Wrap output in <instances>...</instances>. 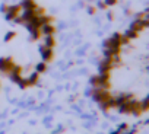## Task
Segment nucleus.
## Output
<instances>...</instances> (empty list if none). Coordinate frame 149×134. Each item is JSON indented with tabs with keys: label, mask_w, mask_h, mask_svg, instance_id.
Wrapping results in <instances>:
<instances>
[{
	"label": "nucleus",
	"mask_w": 149,
	"mask_h": 134,
	"mask_svg": "<svg viewBox=\"0 0 149 134\" xmlns=\"http://www.w3.org/2000/svg\"><path fill=\"white\" fill-rule=\"evenodd\" d=\"M38 19H40V23H41V25L53 23V22H54V18H53V16H48L47 13H45V15H42V16H38Z\"/></svg>",
	"instance_id": "nucleus-14"
},
{
	"label": "nucleus",
	"mask_w": 149,
	"mask_h": 134,
	"mask_svg": "<svg viewBox=\"0 0 149 134\" xmlns=\"http://www.w3.org/2000/svg\"><path fill=\"white\" fill-rule=\"evenodd\" d=\"M136 102H137V99L132 98L130 101H126V102L120 104V105L117 106V108H118V112H120V114H130V112H132V108L134 106Z\"/></svg>",
	"instance_id": "nucleus-5"
},
{
	"label": "nucleus",
	"mask_w": 149,
	"mask_h": 134,
	"mask_svg": "<svg viewBox=\"0 0 149 134\" xmlns=\"http://www.w3.org/2000/svg\"><path fill=\"white\" fill-rule=\"evenodd\" d=\"M123 35H124V37H127L129 39H134V38H137V37H139V32H136V31H133V29H127Z\"/></svg>",
	"instance_id": "nucleus-18"
},
{
	"label": "nucleus",
	"mask_w": 149,
	"mask_h": 134,
	"mask_svg": "<svg viewBox=\"0 0 149 134\" xmlns=\"http://www.w3.org/2000/svg\"><path fill=\"white\" fill-rule=\"evenodd\" d=\"M21 89H26V88H29V83H28V79H24V77H21V80L16 83Z\"/></svg>",
	"instance_id": "nucleus-22"
},
{
	"label": "nucleus",
	"mask_w": 149,
	"mask_h": 134,
	"mask_svg": "<svg viewBox=\"0 0 149 134\" xmlns=\"http://www.w3.org/2000/svg\"><path fill=\"white\" fill-rule=\"evenodd\" d=\"M108 19H110V21H113V19H114V15H113V12H108Z\"/></svg>",
	"instance_id": "nucleus-31"
},
{
	"label": "nucleus",
	"mask_w": 149,
	"mask_h": 134,
	"mask_svg": "<svg viewBox=\"0 0 149 134\" xmlns=\"http://www.w3.org/2000/svg\"><path fill=\"white\" fill-rule=\"evenodd\" d=\"M111 96V93L107 90V89H101V88H94L92 90V99L95 102H105L108 98Z\"/></svg>",
	"instance_id": "nucleus-1"
},
{
	"label": "nucleus",
	"mask_w": 149,
	"mask_h": 134,
	"mask_svg": "<svg viewBox=\"0 0 149 134\" xmlns=\"http://www.w3.org/2000/svg\"><path fill=\"white\" fill-rule=\"evenodd\" d=\"M113 134H123V133H121V131H118V130H116V131H114Z\"/></svg>",
	"instance_id": "nucleus-33"
},
{
	"label": "nucleus",
	"mask_w": 149,
	"mask_h": 134,
	"mask_svg": "<svg viewBox=\"0 0 149 134\" xmlns=\"http://www.w3.org/2000/svg\"><path fill=\"white\" fill-rule=\"evenodd\" d=\"M40 54H41L44 63H50V61H53V58H54V51H53V48H48V47H45V45H41V47H40Z\"/></svg>",
	"instance_id": "nucleus-4"
},
{
	"label": "nucleus",
	"mask_w": 149,
	"mask_h": 134,
	"mask_svg": "<svg viewBox=\"0 0 149 134\" xmlns=\"http://www.w3.org/2000/svg\"><path fill=\"white\" fill-rule=\"evenodd\" d=\"M21 8H22V10H26V9H37L38 6L35 3V0H22Z\"/></svg>",
	"instance_id": "nucleus-9"
},
{
	"label": "nucleus",
	"mask_w": 149,
	"mask_h": 134,
	"mask_svg": "<svg viewBox=\"0 0 149 134\" xmlns=\"http://www.w3.org/2000/svg\"><path fill=\"white\" fill-rule=\"evenodd\" d=\"M15 38H16V32H15V31H10V32L6 34V37H5V42H9V41H12V39H15Z\"/></svg>",
	"instance_id": "nucleus-23"
},
{
	"label": "nucleus",
	"mask_w": 149,
	"mask_h": 134,
	"mask_svg": "<svg viewBox=\"0 0 149 134\" xmlns=\"http://www.w3.org/2000/svg\"><path fill=\"white\" fill-rule=\"evenodd\" d=\"M129 42H130V39H129L127 37H124V35H121V41H120V44H121V47H123V45H127Z\"/></svg>",
	"instance_id": "nucleus-27"
},
{
	"label": "nucleus",
	"mask_w": 149,
	"mask_h": 134,
	"mask_svg": "<svg viewBox=\"0 0 149 134\" xmlns=\"http://www.w3.org/2000/svg\"><path fill=\"white\" fill-rule=\"evenodd\" d=\"M15 66V61L12 57H2L0 58V73L9 75Z\"/></svg>",
	"instance_id": "nucleus-2"
},
{
	"label": "nucleus",
	"mask_w": 149,
	"mask_h": 134,
	"mask_svg": "<svg viewBox=\"0 0 149 134\" xmlns=\"http://www.w3.org/2000/svg\"><path fill=\"white\" fill-rule=\"evenodd\" d=\"M42 45H45V47H48V48H54V47H56V38H54V35H45Z\"/></svg>",
	"instance_id": "nucleus-12"
},
{
	"label": "nucleus",
	"mask_w": 149,
	"mask_h": 134,
	"mask_svg": "<svg viewBox=\"0 0 149 134\" xmlns=\"http://www.w3.org/2000/svg\"><path fill=\"white\" fill-rule=\"evenodd\" d=\"M132 98H133V93H121V95L116 96V102H117V106H118L120 104L126 102V101H130Z\"/></svg>",
	"instance_id": "nucleus-13"
},
{
	"label": "nucleus",
	"mask_w": 149,
	"mask_h": 134,
	"mask_svg": "<svg viewBox=\"0 0 149 134\" xmlns=\"http://www.w3.org/2000/svg\"><path fill=\"white\" fill-rule=\"evenodd\" d=\"M6 9H8V5H6V3H5V5H2V8H0V10H2L3 13L6 12Z\"/></svg>",
	"instance_id": "nucleus-30"
},
{
	"label": "nucleus",
	"mask_w": 149,
	"mask_h": 134,
	"mask_svg": "<svg viewBox=\"0 0 149 134\" xmlns=\"http://www.w3.org/2000/svg\"><path fill=\"white\" fill-rule=\"evenodd\" d=\"M19 16H21L22 22L25 23V22H28V21H31L32 18L37 16V10H35V9H26V10H22Z\"/></svg>",
	"instance_id": "nucleus-6"
},
{
	"label": "nucleus",
	"mask_w": 149,
	"mask_h": 134,
	"mask_svg": "<svg viewBox=\"0 0 149 134\" xmlns=\"http://www.w3.org/2000/svg\"><path fill=\"white\" fill-rule=\"evenodd\" d=\"M21 12H22L21 5H9L5 12V18H6V21H13L16 16L21 15Z\"/></svg>",
	"instance_id": "nucleus-3"
},
{
	"label": "nucleus",
	"mask_w": 149,
	"mask_h": 134,
	"mask_svg": "<svg viewBox=\"0 0 149 134\" xmlns=\"http://www.w3.org/2000/svg\"><path fill=\"white\" fill-rule=\"evenodd\" d=\"M29 34H31V41H38V39L42 37L41 32H40V29H34V31H31Z\"/></svg>",
	"instance_id": "nucleus-21"
},
{
	"label": "nucleus",
	"mask_w": 149,
	"mask_h": 134,
	"mask_svg": "<svg viewBox=\"0 0 149 134\" xmlns=\"http://www.w3.org/2000/svg\"><path fill=\"white\" fill-rule=\"evenodd\" d=\"M38 80H40V75H38L37 72H34V73L28 77V83H29V86H35V85L38 83Z\"/></svg>",
	"instance_id": "nucleus-15"
},
{
	"label": "nucleus",
	"mask_w": 149,
	"mask_h": 134,
	"mask_svg": "<svg viewBox=\"0 0 149 134\" xmlns=\"http://www.w3.org/2000/svg\"><path fill=\"white\" fill-rule=\"evenodd\" d=\"M24 26L31 32V31H34V29H40V26H41V23H40V19H38V16H35V18H32L31 21H28V22H25L24 23Z\"/></svg>",
	"instance_id": "nucleus-7"
},
{
	"label": "nucleus",
	"mask_w": 149,
	"mask_h": 134,
	"mask_svg": "<svg viewBox=\"0 0 149 134\" xmlns=\"http://www.w3.org/2000/svg\"><path fill=\"white\" fill-rule=\"evenodd\" d=\"M102 47H104V50H107V48H116V47H121L118 42H116L111 37L110 38H107V39H104V42H102Z\"/></svg>",
	"instance_id": "nucleus-11"
},
{
	"label": "nucleus",
	"mask_w": 149,
	"mask_h": 134,
	"mask_svg": "<svg viewBox=\"0 0 149 134\" xmlns=\"http://www.w3.org/2000/svg\"><path fill=\"white\" fill-rule=\"evenodd\" d=\"M40 32L41 35H54L56 34V26L53 23H45V25H41L40 26Z\"/></svg>",
	"instance_id": "nucleus-8"
},
{
	"label": "nucleus",
	"mask_w": 149,
	"mask_h": 134,
	"mask_svg": "<svg viewBox=\"0 0 149 134\" xmlns=\"http://www.w3.org/2000/svg\"><path fill=\"white\" fill-rule=\"evenodd\" d=\"M104 3L107 5V8H111V6H116L118 3V0H104Z\"/></svg>",
	"instance_id": "nucleus-25"
},
{
	"label": "nucleus",
	"mask_w": 149,
	"mask_h": 134,
	"mask_svg": "<svg viewBox=\"0 0 149 134\" xmlns=\"http://www.w3.org/2000/svg\"><path fill=\"white\" fill-rule=\"evenodd\" d=\"M136 133H137V130H136V128H134V130H132V131H130V133H129V134H136Z\"/></svg>",
	"instance_id": "nucleus-32"
},
{
	"label": "nucleus",
	"mask_w": 149,
	"mask_h": 134,
	"mask_svg": "<svg viewBox=\"0 0 149 134\" xmlns=\"http://www.w3.org/2000/svg\"><path fill=\"white\" fill-rule=\"evenodd\" d=\"M89 82H91V85H92L94 88H98V86H100V76H98V75H97V76H92Z\"/></svg>",
	"instance_id": "nucleus-24"
},
{
	"label": "nucleus",
	"mask_w": 149,
	"mask_h": 134,
	"mask_svg": "<svg viewBox=\"0 0 149 134\" xmlns=\"http://www.w3.org/2000/svg\"><path fill=\"white\" fill-rule=\"evenodd\" d=\"M120 52H121V47L104 50V55H105V57H116V55H120Z\"/></svg>",
	"instance_id": "nucleus-10"
},
{
	"label": "nucleus",
	"mask_w": 149,
	"mask_h": 134,
	"mask_svg": "<svg viewBox=\"0 0 149 134\" xmlns=\"http://www.w3.org/2000/svg\"><path fill=\"white\" fill-rule=\"evenodd\" d=\"M139 104H140L142 112H146V111L149 109V98H145L143 101H139Z\"/></svg>",
	"instance_id": "nucleus-20"
},
{
	"label": "nucleus",
	"mask_w": 149,
	"mask_h": 134,
	"mask_svg": "<svg viewBox=\"0 0 149 134\" xmlns=\"http://www.w3.org/2000/svg\"><path fill=\"white\" fill-rule=\"evenodd\" d=\"M130 29H133V31H136V32H142L143 31V26H142V23H140V21L139 19H136L134 22H132V25H130Z\"/></svg>",
	"instance_id": "nucleus-17"
},
{
	"label": "nucleus",
	"mask_w": 149,
	"mask_h": 134,
	"mask_svg": "<svg viewBox=\"0 0 149 134\" xmlns=\"http://www.w3.org/2000/svg\"><path fill=\"white\" fill-rule=\"evenodd\" d=\"M35 72H37L38 75H41V73H45V72H47V63L41 61V63L35 64Z\"/></svg>",
	"instance_id": "nucleus-16"
},
{
	"label": "nucleus",
	"mask_w": 149,
	"mask_h": 134,
	"mask_svg": "<svg viewBox=\"0 0 149 134\" xmlns=\"http://www.w3.org/2000/svg\"><path fill=\"white\" fill-rule=\"evenodd\" d=\"M98 9H102V10H105V9H107V5H105L104 2H98Z\"/></svg>",
	"instance_id": "nucleus-29"
},
{
	"label": "nucleus",
	"mask_w": 149,
	"mask_h": 134,
	"mask_svg": "<svg viewBox=\"0 0 149 134\" xmlns=\"http://www.w3.org/2000/svg\"><path fill=\"white\" fill-rule=\"evenodd\" d=\"M22 70H24V69H22L21 66L15 64V66H13V69H12V72H10L9 75H13V76H21V75H22ZM9 75H8V76H9Z\"/></svg>",
	"instance_id": "nucleus-19"
},
{
	"label": "nucleus",
	"mask_w": 149,
	"mask_h": 134,
	"mask_svg": "<svg viewBox=\"0 0 149 134\" xmlns=\"http://www.w3.org/2000/svg\"><path fill=\"white\" fill-rule=\"evenodd\" d=\"M117 130H118V131H121V133H124V131H127V130H129V125H127L126 122H123V124H120V125H118V128H117Z\"/></svg>",
	"instance_id": "nucleus-26"
},
{
	"label": "nucleus",
	"mask_w": 149,
	"mask_h": 134,
	"mask_svg": "<svg viewBox=\"0 0 149 134\" xmlns=\"http://www.w3.org/2000/svg\"><path fill=\"white\" fill-rule=\"evenodd\" d=\"M88 13H91V15H95V13H97V8H94V6H89V8H88Z\"/></svg>",
	"instance_id": "nucleus-28"
}]
</instances>
